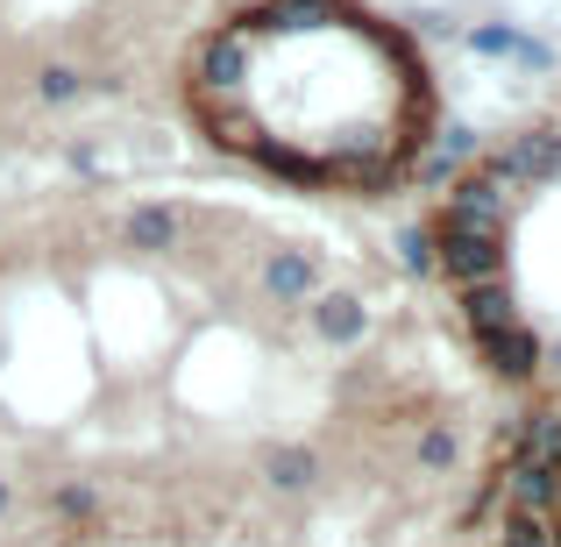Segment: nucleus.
<instances>
[{
	"label": "nucleus",
	"mask_w": 561,
	"mask_h": 547,
	"mask_svg": "<svg viewBox=\"0 0 561 547\" xmlns=\"http://www.w3.org/2000/svg\"><path fill=\"white\" fill-rule=\"evenodd\" d=\"M434 271H448L455 285L505 277V235L497 228H434Z\"/></svg>",
	"instance_id": "nucleus-1"
},
{
	"label": "nucleus",
	"mask_w": 561,
	"mask_h": 547,
	"mask_svg": "<svg viewBox=\"0 0 561 547\" xmlns=\"http://www.w3.org/2000/svg\"><path fill=\"white\" fill-rule=\"evenodd\" d=\"M469 43H477L483 57H526V65H548V50H540V43H526L519 29H477Z\"/></svg>",
	"instance_id": "nucleus-12"
},
{
	"label": "nucleus",
	"mask_w": 561,
	"mask_h": 547,
	"mask_svg": "<svg viewBox=\"0 0 561 547\" xmlns=\"http://www.w3.org/2000/svg\"><path fill=\"white\" fill-rule=\"evenodd\" d=\"M263 285H271V299H313L320 271H313V257H306V249H277V257L263 263Z\"/></svg>",
	"instance_id": "nucleus-7"
},
{
	"label": "nucleus",
	"mask_w": 561,
	"mask_h": 547,
	"mask_svg": "<svg viewBox=\"0 0 561 547\" xmlns=\"http://www.w3.org/2000/svg\"><path fill=\"white\" fill-rule=\"evenodd\" d=\"M554 363H561V349H554Z\"/></svg>",
	"instance_id": "nucleus-20"
},
{
	"label": "nucleus",
	"mask_w": 561,
	"mask_h": 547,
	"mask_svg": "<svg viewBox=\"0 0 561 547\" xmlns=\"http://www.w3.org/2000/svg\"><path fill=\"white\" fill-rule=\"evenodd\" d=\"M50 512H57V520H65V526H85V520H93V512H100V491H93V483H57Z\"/></svg>",
	"instance_id": "nucleus-13"
},
{
	"label": "nucleus",
	"mask_w": 561,
	"mask_h": 547,
	"mask_svg": "<svg viewBox=\"0 0 561 547\" xmlns=\"http://www.w3.org/2000/svg\"><path fill=\"white\" fill-rule=\"evenodd\" d=\"M512 463L561 469V412H534V420L519 426V448H512Z\"/></svg>",
	"instance_id": "nucleus-8"
},
{
	"label": "nucleus",
	"mask_w": 561,
	"mask_h": 547,
	"mask_svg": "<svg viewBox=\"0 0 561 547\" xmlns=\"http://www.w3.org/2000/svg\"><path fill=\"white\" fill-rule=\"evenodd\" d=\"M455 455H462L455 426H426L420 434V469H455Z\"/></svg>",
	"instance_id": "nucleus-14"
},
{
	"label": "nucleus",
	"mask_w": 561,
	"mask_h": 547,
	"mask_svg": "<svg viewBox=\"0 0 561 547\" xmlns=\"http://www.w3.org/2000/svg\"><path fill=\"white\" fill-rule=\"evenodd\" d=\"M462 320L469 334H497L519 320V306H512V285L505 277H483V285H462Z\"/></svg>",
	"instance_id": "nucleus-5"
},
{
	"label": "nucleus",
	"mask_w": 561,
	"mask_h": 547,
	"mask_svg": "<svg viewBox=\"0 0 561 547\" xmlns=\"http://www.w3.org/2000/svg\"><path fill=\"white\" fill-rule=\"evenodd\" d=\"M497 547H554V520H548V512H505Z\"/></svg>",
	"instance_id": "nucleus-11"
},
{
	"label": "nucleus",
	"mask_w": 561,
	"mask_h": 547,
	"mask_svg": "<svg viewBox=\"0 0 561 547\" xmlns=\"http://www.w3.org/2000/svg\"><path fill=\"white\" fill-rule=\"evenodd\" d=\"M469 150H477V136H469V128H462V122H455V128H448V136H440V143H434V157H426V179H440V171H448V164H462V157H469Z\"/></svg>",
	"instance_id": "nucleus-15"
},
{
	"label": "nucleus",
	"mask_w": 561,
	"mask_h": 547,
	"mask_svg": "<svg viewBox=\"0 0 561 547\" xmlns=\"http://www.w3.org/2000/svg\"><path fill=\"white\" fill-rule=\"evenodd\" d=\"M477 342H483V363H491L497 377H512V384H526L540 369V342L519 328V320H512V328H497V334H477Z\"/></svg>",
	"instance_id": "nucleus-4"
},
{
	"label": "nucleus",
	"mask_w": 561,
	"mask_h": 547,
	"mask_svg": "<svg viewBox=\"0 0 561 547\" xmlns=\"http://www.w3.org/2000/svg\"><path fill=\"white\" fill-rule=\"evenodd\" d=\"M79 71H71V65H43V79H36V93L43 100H79Z\"/></svg>",
	"instance_id": "nucleus-17"
},
{
	"label": "nucleus",
	"mask_w": 561,
	"mask_h": 547,
	"mask_svg": "<svg viewBox=\"0 0 561 547\" xmlns=\"http://www.w3.org/2000/svg\"><path fill=\"white\" fill-rule=\"evenodd\" d=\"M242 57H249V36H242V29H228V36L206 43L199 79H206V86H220V93H234V79H242Z\"/></svg>",
	"instance_id": "nucleus-9"
},
{
	"label": "nucleus",
	"mask_w": 561,
	"mask_h": 547,
	"mask_svg": "<svg viewBox=\"0 0 561 547\" xmlns=\"http://www.w3.org/2000/svg\"><path fill=\"white\" fill-rule=\"evenodd\" d=\"M434 228H497V235H505V192L477 171V179H462L448 192V206H440Z\"/></svg>",
	"instance_id": "nucleus-2"
},
{
	"label": "nucleus",
	"mask_w": 561,
	"mask_h": 547,
	"mask_svg": "<svg viewBox=\"0 0 561 547\" xmlns=\"http://www.w3.org/2000/svg\"><path fill=\"white\" fill-rule=\"evenodd\" d=\"M554 547H561V520H554Z\"/></svg>",
	"instance_id": "nucleus-19"
},
{
	"label": "nucleus",
	"mask_w": 561,
	"mask_h": 547,
	"mask_svg": "<svg viewBox=\"0 0 561 547\" xmlns=\"http://www.w3.org/2000/svg\"><path fill=\"white\" fill-rule=\"evenodd\" d=\"M8 505H14V491H8V477H0V520H8Z\"/></svg>",
	"instance_id": "nucleus-18"
},
{
	"label": "nucleus",
	"mask_w": 561,
	"mask_h": 547,
	"mask_svg": "<svg viewBox=\"0 0 561 547\" xmlns=\"http://www.w3.org/2000/svg\"><path fill=\"white\" fill-rule=\"evenodd\" d=\"M313 328H320V342L356 349L363 334H370V306H363L356 292H313Z\"/></svg>",
	"instance_id": "nucleus-3"
},
{
	"label": "nucleus",
	"mask_w": 561,
	"mask_h": 547,
	"mask_svg": "<svg viewBox=\"0 0 561 547\" xmlns=\"http://www.w3.org/2000/svg\"><path fill=\"white\" fill-rule=\"evenodd\" d=\"M398 257H405L412 277H426V271H434V235H426V228H405V235H398Z\"/></svg>",
	"instance_id": "nucleus-16"
},
{
	"label": "nucleus",
	"mask_w": 561,
	"mask_h": 547,
	"mask_svg": "<svg viewBox=\"0 0 561 547\" xmlns=\"http://www.w3.org/2000/svg\"><path fill=\"white\" fill-rule=\"evenodd\" d=\"M179 242V206H136L128 214V249H171Z\"/></svg>",
	"instance_id": "nucleus-10"
},
{
	"label": "nucleus",
	"mask_w": 561,
	"mask_h": 547,
	"mask_svg": "<svg viewBox=\"0 0 561 547\" xmlns=\"http://www.w3.org/2000/svg\"><path fill=\"white\" fill-rule=\"evenodd\" d=\"M313 477H320V455L313 448H271L263 455V483H271V491H285V498H299V491H313Z\"/></svg>",
	"instance_id": "nucleus-6"
}]
</instances>
